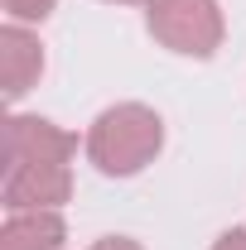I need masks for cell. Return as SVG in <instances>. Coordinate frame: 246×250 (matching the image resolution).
Returning <instances> with one entry per match:
<instances>
[{
	"label": "cell",
	"mask_w": 246,
	"mask_h": 250,
	"mask_svg": "<svg viewBox=\"0 0 246 250\" xmlns=\"http://www.w3.org/2000/svg\"><path fill=\"white\" fill-rule=\"evenodd\" d=\"M159 149V121L140 106H121V111H106L97 121L92 135V154L106 173H135L145 159Z\"/></svg>",
	"instance_id": "cell-1"
},
{
	"label": "cell",
	"mask_w": 246,
	"mask_h": 250,
	"mask_svg": "<svg viewBox=\"0 0 246 250\" xmlns=\"http://www.w3.org/2000/svg\"><path fill=\"white\" fill-rule=\"evenodd\" d=\"M150 24L179 53H213L217 43V15L213 0H159V10L150 15Z\"/></svg>",
	"instance_id": "cell-2"
},
{
	"label": "cell",
	"mask_w": 246,
	"mask_h": 250,
	"mask_svg": "<svg viewBox=\"0 0 246 250\" xmlns=\"http://www.w3.org/2000/svg\"><path fill=\"white\" fill-rule=\"evenodd\" d=\"M39 48H34L29 39L20 29H5V92L20 96L25 92V82H29V72H39Z\"/></svg>",
	"instance_id": "cell-3"
},
{
	"label": "cell",
	"mask_w": 246,
	"mask_h": 250,
	"mask_svg": "<svg viewBox=\"0 0 246 250\" xmlns=\"http://www.w3.org/2000/svg\"><path fill=\"white\" fill-rule=\"evenodd\" d=\"M5 5H10V15H20V20H44L53 0H5Z\"/></svg>",
	"instance_id": "cell-4"
},
{
	"label": "cell",
	"mask_w": 246,
	"mask_h": 250,
	"mask_svg": "<svg viewBox=\"0 0 246 250\" xmlns=\"http://www.w3.org/2000/svg\"><path fill=\"white\" fill-rule=\"evenodd\" d=\"M217 250H246V236H222V246Z\"/></svg>",
	"instance_id": "cell-5"
},
{
	"label": "cell",
	"mask_w": 246,
	"mask_h": 250,
	"mask_svg": "<svg viewBox=\"0 0 246 250\" xmlns=\"http://www.w3.org/2000/svg\"><path fill=\"white\" fill-rule=\"evenodd\" d=\"M97 250H135V246H125V241H106V246H97Z\"/></svg>",
	"instance_id": "cell-6"
}]
</instances>
